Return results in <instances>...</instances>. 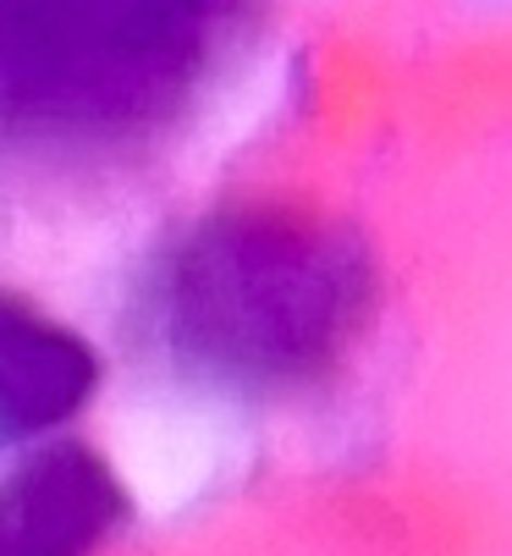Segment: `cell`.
I'll return each instance as SVG.
<instances>
[{"mask_svg": "<svg viewBox=\"0 0 512 556\" xmlns=\"http://www.w3.org/2000/svg\"><path fill=\"white\" fill-rule=\"evenodd\" d=\"M116 518L105 468L83 452H50L0 485V556H89Z\"/></svg>", "mask_w": 512, "mask_h": 556, "instance_id": "3957f363", "label": "cell"}, {"mask_svg": "<svg viewBox=\"0 0 512 556\" xmlns=\"http://www.w3.org/2000/svg\"><path fill=\"white\" fill-rule=\"evenodd\" d=\"M375 281L348 231L287 210L199 220L149 281L165 353L248 391H287L353 348Z\"/></svg>", "mask_w": 512, "mask_h": 556, "instance_id": "6da1fadb", "label": "cell"}, {"mask_svg": "<svg viewBox=\"0 0 512 556\" xmlns=\"http://www.w3.org/2000/svg\"><path fill=\"white\" fill-rule=\"evenodd\" d=\"M95 380V358L72 331L0 292V435H34L66 419Z\"/></svg>", "mask_w": 512, "mask_h": 556, "instance_id": "277c9868", "label": "cell"}, {"mask_svg": "<svg viewBox=\"0 0 512 556\" xmlns=\"http://www.w3.org/2000/svg\"><path fill=\"white\" fill-rule=\"evenodd\" d=\"M242 0H0V132L122 143L177 116Z\"/></svg>", "mask_w": 512, "mask_h": 556, "instance_id": "7a4b0ae2", "label": "cell"}]
</instances>
